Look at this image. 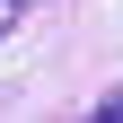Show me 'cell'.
<instances>
[{"label":"cell","instance_id":"cell-1","mask_svg":"<svg viewBox=\"0 0 123 123\" xmlns=\"http://www.w3.org/2000/svg\"><path fill=\"white\" fill-rule=\"evenodd\" d=\"M88 123H123V88H105V97L88 105Z\"/></svg>","mask_w":123,"mask_h":123}]
</instances>
